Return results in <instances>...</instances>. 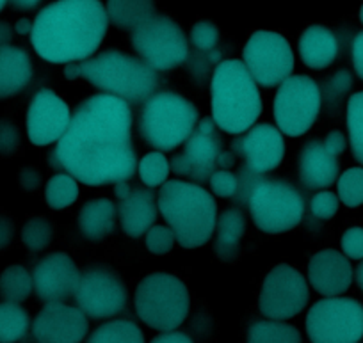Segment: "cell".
<instances>
[{
    "label": "cell",
    "mask_w": 363,
    "mask_h": 343,
    "mask_svg": "<svg viewBox=\"0 0 363 343\" xmlns=\"http://www.w3.org/2000/svg\"><path fill=\"white\" fill-rule=\"evenodd\" d=\"M130 185H127L125 184V181H118L116 184V187H114V192H116V196L120 199H123V198H127L128 194H130Z\"/></svg>",
    "instance_id": "50"
},
{
    "label": "cell",
    "mask_w": 363,
    "mask_h": 343,
    "mask_svg": "<svg viewBox=\"0 0 363 343\" xmlns=\"http://www.w3.org/2000/svg\"><path fill=\"white\" fill-rule=\"evenodd\" d=\"M65 75L68 80L84 77L95 87L127 103L146 101L159 87V77L152 66L120 50H107L93 59L69 62Z\"/></svg>",
    "instance_id": "3"
},
{
    "label": "cell",
    "mask_w": 363,
    "mask_h": 343,
    "mask_svg": "<svg viewBox=\"0 0 363 343\" xmlns=\"http://www.w3.org/2000/svg\"><path fill=\"white\" fill-rule=\"evenodd\" d=\"M308 278L313 288L323 296H340L352 283L351 262L335 249L319 251L308 264Z\"/></svg>",
    "instance_id": "20"
},
{
    "label": "cell",
    "mask_w": 363,
    "mask_h": 343,
    "mask_svg": "<svg viewBox=\"0 0 363 343\" xmlns=\"http://www.w3.org/2000/svg\"><path fill=\"white\" fill-rule=\"evenodd\" d=\"M87 343H145V336L134 322L120 318L96 327Z\"/></svg>",
    "instance_id": "30"
},
{
    "label": "cell",
    "mask_w": 363,
    "mask_h": 343,
    "mask_svg": "<svg viewBox=\"0 0 363 343\" xmlns=\"http://www.w3.org/2000/svg\"><path fill=\"white\" fill-rule=\"evenodd\" d=\"M352 64L356 73L363 79V33H359L352 41Z\"/></svg>",
    "instance_id": "46"
},
{
    "label": "cell",
    "mask_w": 363,
    "mask_h": 343,
    "mask_svg": "<svg viewBox=\"0 0 363 343\" xmlns=\"http://www.w3.org/2000/svg\"><path fill=\"white\" fill-rule=\"evenodd\" d=\"M109 16L100 0H55L38 13L30 41L54 64L86 61L106 38Z\"/></svg>",
    "instance_id": "2"
},
{
    "label": "cell",
    "mask_w": 363,
    "mask_h": 343,
    "mask_svg": "<svg viewBox=\"0 0 363 343\" xmlns=\"http://www.w3.org/2000/svg\"><path fill=\"white\" fill-rule=\"evenodd\" d=\"M244 64L255 82L264 87L278 86L289 79L294 69V54L281 34L257 30L244 45Z\"/></svg>",
    "instance_id": "12"
},
{
    "label": "cell",
    "mask_w": 363,
    "mask_h": 343,
    "mask_svg": "<svg viewBox=\"0 0 363 343\" xmlns=\"http://www.w3.org/2000/svg\"><path fill=\"white\" fill-rule=\"evenodd\" d=\"M218 239H216V257L221 262H235L239 258V242L246 230V219L239 208H230L219 215L216 223Z\"/></svg>",
    "instance_id": "26"
},
{
    "label": "cell",
    "mask_w": 363,
    "mask_h": 343,
    "mask_svg": "<svg viewBox=\"0 0 363 343\" xmlns=\"http://www.w3.org/2000/svg\"><path fill=\"white\" fill-rule=\"evenodd\" d=\"M29 313L16 303L0 304V343H16L29 331Z\"/></svg>",
    "instance_id": "28"
},
{
    "label": "cell",
    "mask_w": 363,
    "mask_h": 343,
    "mask_svg": "<svg viewBox=\"0 0 363 343\" xmlns=\"http://www.w3.org/2000/svg\"><path fill=\"white\" fill-rule=\"evenodd\" d=\"M33 292V278L22 265H11L0 274V297L8 303H22Z\"/></svg>",
    "instance_id": "31"
},
{
    "label": "cell",
    "mask_w": 363,
    "mask_h": 343,
    "mask_svg": "<svg viewBox=\"0 0 363 343\" xmlns=\"http://www.w3.org/2000/svg\"><path fill=\"white\" fill-rule=\"evenodd\" d=\"M150 343H194L189 334L178 331H166L162 334L155 336Z\"/></svg>",
    "instance_id": "47"
},
{
    "label": "cell",
    "mask_w": 363,
    "mask_h": 343,
    "mask_svg": "<svg viewBox=\"0 0 363 343\" xmlns=\"http://www.w3.org/2000/svg\"><path fill=\"white\" fill-rule=\"evenodd\" d=\"M320 111L319 86L306 75L289 77L274 96V120L278 130L291 137L306 134Z\"/></svg>",
    "instance_id": "11"
},
{
    "label": "cell",
    "mask_w": 363,
    "mask_h": 343,
    "mask_svg": "<svg viewBox=\"0 0 363 343\" xmlns=\"http://www.w3.org/2000/svg\"><path fill=\"white\" fill-rule=\"evenodd\" d=\"M18 181H20V185H22L23 191L33 192V191H36L38 185H40L41 174L38 173L36 167H22V169H20V174H18Z\"/></svg>",
    "instance_id": "43"
},
{
    "label": "cell",
    "mask_w": 363,
    "mask_h": 343,
    "mask_svg": "<svg viewBox=\"0 0 363 343\" xmlns=\"http://www.w3.org/2000/svg\"><path fill=\"white\" fill-rule=\"evenodd\" d=\"M312 343H358L363 338V304L351 297L317 300L306 315Z\"/></svg>",
    "instance_id": "10"
},
{
    "label": "cell",
    "mask_w": 363,
    "mask_h": 343,
    "mask_svg": "<svg viewBox=\"0 0 363 343\" xmlns=\"http://www.w3.org/2000/svg\"><path fill=\"white\" fill-rule=\"evenodd\" d=\"M132 47L153 69L166 72L189 57V45L184 30L173 18L155 15L132 30Z\"/></svg>",
    "instance_id": "9"
},
{
    "label": "cell",
    "mask_w": 363,
    "mask_h": 343,
    "mask_svg": "<svg viewBox=\"0 0 363 343\" xmlns=\"http://www.w3.org/2000/svg\"><path fill=\"white\" fill-rule=\"evenodd\" d=\"M157 203L182 247L193 249L211 240L218 223V203L203 187L182 180L164 181Z\"/></svg>",
    "instance_id": "4"
},
{
    "label": "cell",
    "mask_w": 363,
    "mask_h": 343,
    "mask_svg": "<svg viewBox=\"0 0 363 343\" xmlns=\"http://www.w3.org/2000/svg\"><path fill=\"white\" fill-rule=\"evenodd\" d=\"M342 249L352 260H363V227H349L342 235Z\"/></svg>",
    "instance_id": "42"
},
{
    "label": "cell",
    "mask_w": 363,
    "mask_h": 343,
    "mask_svg": "<svg viewBox=\"0 0 363 343\" xmlns=\"http://www.w3.org/2000/svg\"><path fill=\"white\" fill-rule=\"evenodd\" d=\"M338 160L324 142H306L299 155V180L306 189L330 187L338 176Z\"/></svg>",
    "instance_id": "21"
},
{
    "label": "cell",
    "mask_w": 363,
    "mask_h": 343,
    "mask_svg": "<svg viewBox=\"0 0 363 343\" xmlns=\"http://www.w3.org/2000/svg\"><path fill=\"white\" fill-rule=\"evenodd\" d=\"M120 219L123 232L132 239L148 233L157 220L155 196L146 189H132L130 194L120 201Z\"/></svg>",
    "instance_id": "22"
},
{
    "label": "cell",
    "mask_w": 363,
    "mask_h": 343,
    "mask_svg": "<svg viewBox=\"0 0 363 343\" xmlns=\"http://www.w3.org/2000/svg\"><path fill=\"white\" fill-rule=\"evenodd\" d=\"M239 187V176L228 169H218L211 176V189L219 198H233Z\"/></svg>",
    "instance_id": "39"
},
{
    "label": "cell",
    "mask_w": 363,
    "mask_h": 343,
    "mask_svg": "<svg viewBox=\"0 0 363 343\" xmlns=\"http://www.w3.org/2000/svg\"><path fill=\"white\" fill-rule=\"evenodd\" d=\"M251 219L265 233H285L298 226L305 213L301 194L289 181L260 178L246 199Z\"/></svg>",
    "instance_id": "8"
},
{
    "label": "cell",
    "mask_w": 363,
    "mask_h": 343,
    "mask_svg": "<svg viewBox=\"0 0 363 343\" xmlns=\"http://www.w3.org/2000/svg\"><path fill=\"white\" fill-rule=\"evenodd\" d=\"M246 343H301V334L291 324L260 320L250 327Z\"/></svg>",
    "instance_id": "29"
},
{
    "label": "cell",
    "mask_w": 363,
    "mask_h": 343,
    "mask_svg": "<svg viewBox=\"0 0 363 343\" xmlns=\"http://www.w3.org/2000/svg\"><path fill=\"white\" fill-rule=\"evenodd\" d=\"M20 150V132L13 121L0 118V155H15Z\"/></svg>",
    "instance_id": "40"
},
{
    "label": "cell",
    "mask_w": 363,
    "mask_h": 343,
    "mask_svg": "<svg viewBox=\"0 0 363 343\" xmlns=\"http://www.w3.org/2000/svg\"><path fill=\"white\" fill-rule=\"evenodd\" d=\"M359 22L363 23V6H362V8H359Z\"/></svg>",
    "instance_id": "54"
},
{
    "label": "cell",
    "mask_w": 363,
    "mask_h": 343,
    "mask_svg": "<svg viewBox=\"0 0 363 343\" xmlns=\"http://www.w3.org/2000/svg\"><path fill=\"white\" fill-rule=\"evenodd\" d=\"M16 33L18 34H27V33H30V30H33V23H30V20H27V18H22V20H18V22H16Z\"/></svg>",
    "instance_id": "51"
},
{
    "label": "cell",
    "mask_w": 363,
    "mask_h": 343,
    "mask_svg": "<svg viewBox=\"0 0 363 343\" xmlns=\"http://www.w3.org/2000/svg\"><path fill=\"white\" fill-rule=\"evenodd\" d=\"M79 198L77 180L68 173H59L48 180L45 189V201L52 210H62L73 205Z\"/></svg>",
    "instance_id": "32"
},
{
    "label": "cell",
    "mask_w": 363,
    "mask_h": 343,
    "mask_svg": "<svg viewBox=\"0 0 363 343\" xmlns=\"http://www.w3.org/2000/svg\"><path fill=\"white\" fill-rule=\"evenodd\" d=\"M80 271L66 253L47 254L33 272V288L45 303H61L75 296L80 283Z\"/></svg>",
    "instance_id": "18"
},
{
    "label": "cell",
    "mask_w": 363,
    "mask_h": 343,
    "mask_svg": "<svg viewBox=\"0 0 363 343\" xmlns=\"http://www.w3.org/2000/svg\"><path fill=\"white\" fill-rule=\"evenodd\" d=\"M34 73L30 55L23 48H0V100L11 98L26 89Z\"/></svg>",
    "instance_id": "23"
},
{
    "label": "cell",
    "mask_w": 363,
    "mask_h": 343,
    "mask_svg": "<svg viewBox=\"0 0 363 343\" xmlns=\"http://www.w3.org/2000/svg\"><path fill=\"white\" fill-rule=\"evenodd\" d=\"M221 152V135L218 134L214 120L205 118L186 141L182 155L173 157L171 169L198 181L211 180L212 174L218 171L216 167Z\"/></svg>",
    "instance_id": "15"
},
{
    "label": "cell",
    "mask_w": 363,
    "mask_h": 343,
    "mask_svg": "<svg viewBox=\"0 0 363 343\" xmlns=\"http://www.w3.org/2000/svg\"><path fill=\"white\" fill-rule=\"evenodd\" d=\"M127 286L116 271L104 265L87 267L75 290L79 310L87 317L102 320L123 311L127 306Z\"/></svg>",
    "instance_id": "13"
},
{
    "label": "cell",
    "mask_w": 363,
    "mask_h": 343,
    "mask_svg": "<svg viewBox=\"0 0 363 343\" xmlns=\"http://www.w3.org/2000/svg\"><path fill=\"white\" fill-rule=\"evenodd\" d=\"M107 16L116 27L134 30L155 16L153 0H107Z\"/></svg>",
    "instance_id": "27"
},
{
    "label": "cell",
    "mask_w": 363,
    "mask_h": 343,
    "mask_svg": "<svg viewBox=\"0 0 363 343\" xmlns=\"http://www.w3.org/2000/svg\"><path fill=\"white\" fill-rule=\"evenodd\" d=\"M72 112L66 101L50 89L34 94L27 111V135L34 146H47L66 134Z\"/></svg>",
    "instance_id": "16"
},
{
    "label": "cell",
    "mask_w": 363,
    "mask_h": 343,
    "mask_svg": "<svg viewBox=\"0 0 363 343\" xmlns=\"http://www.w3.org/2000/svg\"><path fill=\"white\" fill-rule=\"evenodd\" d=\"M310 210L317 219H331L338 210L337 194L330 191H323L315 194L310 201Z\"/></svg>",
    "instance_id": "41"
},
{
    "label": "cell",
    "mask_w": 363,
    "mask_h": 343,
    "mask_svg": "<svg viewBox=\"0 0 363 343\" xmlns=\"http://www.w3.org/2000/svg\"><path fill=\"white\" fill-rule=\"evenodd\" d=\"M173 230L166 226H152L146 233V247L153 254H167L174 246Z\"/></svg>",
    "instance_id": "38"
},
{
    "label": "cell",
    "mask_w": 363,
    "mask_h": 343,
    "mask_svg": "<svg viewBox=\"0 0 363 343\" xmlns=\"http://www.w3.org/2000/svg\"><path fill=\"white\" fill-rule=\"evenodd\" d=\"M11 40H13L11 26H9L8 22H0V48L9 47Z\"/></svg>",
    "instance_id": "48"
},
{
    "label": "cell",
    "mask_w": 363,
    "mask_h": 343,
    "mask_svg": "<svg viewBox=\"0 0 363 343\" xmlns=\"http://www.w3.org/2000/svg\"><path fill=\"white\" fill-rule=\"evenodd\" d=\"M200 112L182 94L164 91L145 101L139 132L150 146L159 152H171L189 139L196 128Z\"/></svg>",
    "instance_id": "6"
},
{
    "label": "cell",
    "mask_w": 363,
    "mask_h": 343,
    "mask_svg": "<svg viewBox=\"0 0 363 343\" xmlns=\"http://www.w3.org/2000/svg\"><path fill=\"white\" fill-rule=\"evenodd\" d=\"M48 164L93 187L134 176L138 159L127 101L113 94H93L80 101Z\"/></svg>",
    "instance_id": "1"
},
{
    "label": "cell",
    "mask_w": 363,
    "mask_h": 343,
    "mask_svg": "<svg viewBox=\"0 0 363 343\" xmlns=\"http://www.w3.org/2000/svg\"><path fill=\"white\" fill-rule=\"evenodd\" d=\"M212 118L226 134H242L262 112V96L246 64L235 59L219 62L211 84Z\"/></svg>",
    "instance_id": "5"
},
{
    "label": "cell",
    "mask_w": 363,
    "mask_h": 343,
    "mask_svg": "<svg viewBox=\"0 0 363 343\" xmlns=\"http://www.w3.org/2000/svg\"><path fill=\"white\" fill-rule=\"evenodd\" d=\"M13 237H15V223L8 213H0V251L11 244Z\"/></svg>",
    "instance_id": "44"
},
{
    "label": "cell",
    "mask_w": 363,
    "mask_h": 343,
    "mask_svg": "<svg viewBox=\"0 0 363 343\" xmlns=\"http://www.w3.org/2000/svg\"><path fill=\"white\" fill-rule=\"evenodd\" d=\"M41 0H11V4L15 9H20V11H29V9H34Z\"/></svg>",
    "instance_id": "49"
},
{
    "label": "cell",
    "mask_w": 363,
    "mask_h": 343,
    "mask_svg": "<svg viewBox=\"0 0 363 343\" xmlns=\"http://www.w3.org/2000/svg\"><path fill=\"white\" fill-rule=\"evenodd\" d=\"M345 145H347V142H345V135L338 130H333L331 134H328L326 139H324V146H326L335 157H338L344 152Z\"/></svg>",
    "instance_id": "45"
},
{
    "label": "cell",
    "mask_w": 363,
    "mask_h": 343,
    "mask_svg": "<svg viewBox=\"0 0 363 343\" xmlns=\"http://www.w3.org/2000/svg\"><path fill=\"white\" fill-rule=\"evenodd\" d=\"M338 55V40L323 26L306 27L299 38V57L308 68L323 69L333 64Z\"/></svg>",
    "instance_id": "24"
},
{
    "label": "cell",
    "mask_w": 363,
    "mask_h": 343,
    "mask_svg": "<svg viewBox=\"0 0 363 343\" xmlns=\"http://www.w3.org/2000/svg\"><path fill=\"white\" fill-rule=\"evenodd\" d=\"M356 281H358V285L362 286V290H363V262L359 264V267L356 269Z\"/></svg>",
    "instance_id": "52"
},
{
    "label": "cell",
    "mask_w": 363,
    "mask_h": 343,
    "mask_svg": "<svg viewBox=\"0 0 363 343\" xmlns=\"http://www.w3.org/2000/svg\"><path fill=\"white\" fill-rule=\"evenodd\" d=\"M135 311L148 327L171 331L182 325L189 313V292L177 276L153 272L135 288Z\"/></svg>",
    "instance_id": "7"
},
{
    "label": "cell",
    "mask_w": 363,
    "mask_h": 343,
    "mask_svg": "<svg viewBox=\"0 0 363 343\" xmlns=\"http://www.w3.org/2000/svg\"><path fill=\"white\" fill-rule=\"evenodd\" d=\"M347 130L352 153L363 164V91L349 98Z\"/></svg>",
    "instance_id": "33"
},
{
    "label": "cell",
    "mask_w": 363,
    "mask_h": 343,
    "mask_svg": "<svg viewBox=\"0 0 363 343\" xmlns=\"http://www.w3.org/2000/svg\"><path fill=\"white\" fill-rule=\"evenodd\" d=\"M86 315L69 304L47 303L33 322L38 343H80L87 334Z\"/></svg>",
    "instance_id": "17"
},
{
    "label": "cell",
    "mask_w": 363,
    "mask_h": 343,
    "mask_svg": "<svg viewBox=\"0 0 363 343\" xmlns=\"http://www.w3.org/2000/svg\"><path fill=\"white\" fill-rule=\"evenodd\" d=\"M235 155L244 157V166L258 174L277 169L285 155V142L281 132L272 125L262 123L251 128L244 137L233 141Z\"/></svg>",
    "instance_id": "19"
},
{
    "label": "cell",
    "mask_w": 363,
    "mask_h": 343,
    "mask_svg": "<svg viewBox=\"0 0 363 343\" xmlns=\"http://www.w3.org/2000/svg\"><path fill=\"white\" fill-rule=\"evenodd\" d=\"M8 2H9V0H0V11L6 8V4H8Z\"/></svg>",
    "instance_id": "53"
},
{
    "label": "cell",
    "mask_w": 363,
    "mask_h": 343,
    "mask_svg": "<svg viewBox=\"0 0 363 343\" xmlns=\"http://www.w3.org/2000/svg\"><path fill=\"white\" fill-rule=\"evenodd\" d=\"M338 196L349 208L363 205V167H349L338 178Z\"/></svg>",
    "instance_id": "36"
},
{
    "label": "cell",
    "mask_w": 363,
    "mask_h": 343,
    "mask_svg": "<svg viewBox=\"0 0 363 343\" xmlns=\"http://www.w3.org/2000/svg\"><path fill=\"white\" fill-rule=\"evenodd\" d=\"M191 43L198 52L211 54L219 43V29L212 22H198L191 29Z\"/></svg>",
    "instance_id": "37"
},
{
    "label": "cell",
    "mask_w": 363,
    "mask_h": 343,
    "mask_svg": "<svg viewBox=\"0 0 363 343\" xmlns=\"http://www.w3.org/2000/svg\"><path fill=\"white\" fill-rule=\"evenodd\" d=\"M52 237H54V230H52L50 220L45 215L30 217L23 226L22 240L27 249L33 251V253L43 251L50 244Z\"/></svg>",
    "instance_id": "34"
},
{
    "label": "cell",
    "mask_w": 363,
    "mask_h": 343,
    "mask_svg": "<svg viewBox=\"0 0 363 343\" xmlns=\"http://www.w3.org/2000/svg\"><path fill=\"white\" fill-rule=\"evenodd\" d=\"M171 171V164L164 157L162 152L148 153L139 162V176L143 184L148 187H159L167 180V174Z\"/></svg>",
    "instance_id": "35"
},
{
    "label": "cell",
    "mask_w": 363,
    "mask_h": 343,
    "mask_svg": "<svg viewBox=\"0 0 363 343\" xmlns=\"http://www.w3.org/2000/svg\"><path fill=\"white\" fill-rule=\"evenodd\" d=\"M80 232L89 240H102L116 230V206L111 199H91L79 212Z\"/></svg>",
    "instance_id": "25"
},
{
    "label": "cell",
    "mask_w": 363,
    "mask_h": 343,
    "mask_svg": "<svg viewBox=\"0 0 363 343\" xmlns=\"http://www.w3.org/2000/svg\"><path fill=\"white\" fill-rule=\"evenodd\" d=\"M308 303V285L298 269L280 264L272 269L262 285L258 308L272 320H287L301 313Z\"/></svg>",
    "instance_id": "14"
}]
</instances>
